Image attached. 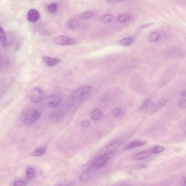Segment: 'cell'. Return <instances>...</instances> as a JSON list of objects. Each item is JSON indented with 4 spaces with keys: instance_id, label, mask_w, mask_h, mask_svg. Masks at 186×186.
I'll return each instance as SVG.
<instances>
[{
    "instance_id": "1",
    "label": "cell",
    "mask_w": 186,
    "mask_h": 186,
    "mask_svg": "<svg viewBox=\"0 0 186 186\" xmlns=\"http://www.w3.org/2000/svg\"><path fill=\"white\" fill-rule=\"evenodd\" d=\"M41 113L34 108H29L25 110L22 113L21 119L24 124L30 125L39 119Z\"/></svg>"
},
{
    "instance_id": "2",
    "label": "cell",
    "mask_w": 186,
    "mask_h": 186,
    "mask_svg": "<svg viewBox=\"0 0 186 186\" xmlns=\"http://www.w3.org/2000/svg\"><path fill=\"white\" fill-rule=\"evenodd\" d=\"M113 153L100 155L94 158L87 163L85 170L95 171L102 167L113 156Z\"/></svg>"
},
{
    "instance_id": "3",
    "label": "cell",
    "mask_w": 186,
    "mask_h": 186,
    "mask_svg": "<svg viewBox=\"0 0 186 186\" xmlns=\"http://www.w3.org/2000/svg\"><path fill=\"white\" fill-rule=\"evenodd\" d=\"M54 43L60 46H68L73 45L76 43L75 40L66 36L61 35L58 36L53 39Z\"/></svg>"
},
{
    "instance_id": "4",
    "label": "cell",
    "mask_w": 186,
    "mask_h": 186,
    "mask_svg": "<svg viewBox=\"0 0 186 186\" xmlns=\"http://www.w3.org/2000/svg\"><path fill=\"white\" fill-rule=\"evenodd\" d=\"M91 89V87L88 86L80 87L73 92L71 94V98L73 100L77 99L88 93Z\"/></svg>"
},
{
    "instance_id": "5",
    "label": "cell",
    "mask_w": 186,
    "mask_h": 186,
    "mask_svg": "<svg viewBox=\"0 0 186 186\" xmlns=\"http://www.w3.org/2000/svg\"><path fill=\"white\" fill-rule=\"evenodd\" d=\"M120 144L119 142H114L106 145L100 150L99 156L113 153L114 152L119 146Z\"/></svg>"
},
{
    "instance_id": "6",
    "label": "cell",
    "mask_w": 186,
    "mask_h": 186,
    "mask_svg": "<svg viewBox=\"0 0 186 186\" xmlns=\"http://www.w3.org/2000/svg\"><path fill=\"white\" fill-rule=\"evenodd\" d=\"M43 93L42 89L35 88L31 90L29 98L32 102L38 103L41 101L43 98Z\"/></svg>"
},
{
    "instance_id": "7",
    "label": "cell",
    "mask_w": 186,
    "mask_h": 186,
    "mask_svg": "<svg viewBox=\"0 0 186 186\" xmlns=\"http://www.w3.org/2000/svg\"><path fill=\"white\" fill-rule=\"evenodd\" d=\"M60 101V97L59 95L54 94L49 96L47 98V103L48 106L53 108L57 107L59 104Z\"/></svg>"
},
{
    "instance_id": "8",
    "label": "cell",
    "mask_w": 186,
    "mask_h": 186,
    "mask_svg": "<svg viewBox=\"0 0 186 186\" xmlns=\"http://www.w3.org/2000/svg\"><path fill=\"white\" fill-rule=\"evenodd\" d=\"M147 142L145 141L134 140L129 142L124 145L123 149L127 150L134 147L142 146L146 145Z\"/></svg>"
},
{
    "instance_id": "9",
    "label": "cell",
    "mask_w": 186,
    "mask_h": 186,
    "mask_svg": "<svg viewBox=\"0 0 186 186\" xmlns=\"http://www.w3.org/2000/svg\"><path fill=\"white\" fill-rule=\"evenodd\" d=\"M42 59L47 65L49 67H53L60 63L62 60L57 58L44 56Z\"/></svg>"
},
{
    "instance_id": "10",
    "label": "cell",
    "mask_w": 186,
    "mask_h": 186,
    "mask_svg": "<svg viewBox=\"0 0 186 186\" xmlns=\"http://www.w3.org/2000/svg\"><path fill=\"white\" fill-rule=\"evenodd\" d=\"M40 18V13L38 11L34 9L29 10L27 14V18L28 21L34 22L38 20Z\"/></svg>"
},
{
    "instance_id": "11",
    "label": "cell",
    "mask_w": 186,
    "mask_h": 186,
    "mask_svg": "<svg viewBox=\"0 0 186 186\" xmlns=\"http://www.w3.org/2000/svg\"><path fill=\"white\" fill-rule=\"evenodd\" d=\"M133 18V15L131 13H123L118 15L116 20L118 22L122 23L130 21Z\"/></svg>"
},
{
    "instance_id": "12",
    "label": "cell",
    "mask_w": 186,
    "mask_h": 186,
    "mask_svg": "<svg viewBox=\"0 0 186 186\" xmlns=\"http://www.w3.org/2000/svg\"><path fill=\"white\" fill-rule=\"evenodd\" d=\"M170 57H178L183 55V51L180 48H178L176 47L172 48H169L167 51Z\"/></svg>"
},
{
    "instance_id": "13",
    "label": "cell",
    "mask_w": 186,
    "mask_h": 186,
    "mask_svg": "<svg viewBox=\"0 0 186 186\" xmlns=\"http://www.w3.org/2000/svg\"><path fill=\"white\" fill-rule=\"evenodd\" d=\"M93 171L88 170H85V171L81 174L79 179L82 181H87L90 180L92 177Z\"/></svg>"
},
{
    "instance_id": "14",
    "label": "cell",
    "mask_w": 186,
    "mask_h": 186,
    "mask_svg": "<svg viewBox=\"0 0 186 186\" xmlns=\"http://www.w3.org/2000/svg\"><path fill=\"white\" fill-rule=\"evenodd\" d=\"M161 34L159 32L157 31H154L151 33L149 35L148 40L150 42L152 43L158 42L160 40Z\"/></svg>"
},
{
    "instance_id": "15",
    "label": "cell",
    "mask_w": 186,
    "mask_h": 186,
    "mask_svg": "<svg viewBox=\"0 0 186 186\" xmlns=\"http://www.w3.org/2000/svg\"><path fill=\"white\" fill-rule=\"evenodd\" d=\"M151 155V153L148 151H143L137 153L134 155L133 158L134 159L142 160L148 158Z\"/></svg>"
},
{
    "instance_id": "16",
    "label": "cell",
    "mask_w": 186,
    "mask_h": 186,
    "mask_svg": "<svg viewBox=\"0 0 186 186\" xmlns=\"http://www.w3.org/2000/svg\"><path fill=\"white\" fill-rule=\"evenodd\" d=\"M47 150L46 147H41L37 148L31 153L33 156L39 157L41 156L46 152Z\"/></svg>"
},
{
    "instance_id": "17",
    "label": "cell",
    "mask_w": 186,
    "mask_h": 186,
    "mask_svg": "<svg viewBox=\"0 0 186 186\" xmlns=\"http://www.w3.org/2000/svg\"><path fill=\"white\" fill-rule=\"evenodd\" d=\"M134 41V39L133 38H126L120 40L118 44L123 46H128L133 44Z\"/></svg>"
},
{
    "instance_id": "18",
    "label": "cell",
    "mask_w": 186,
    "mask_h": 186,
    "mask_svg": "<svg viewBox=\"0 0 186 186\" xmlns=\"http://www.w3.org/2000/svg\"><path fill=\"white\" fill-rule=\"evenodd\" d=\"M0 41L2 46L3 47L7 46V41L5 32L1 26L0 27Z\"/></svg>"
},
{
    "instance_id": "19",
    "label": "cell",
    "mask_w": 186,
    "mask_h": 186,
    "mask_svg": "<svg viewBox=\"0 0 186 186\" xmlns=\"http://www.w3.org/2000/svg\"><path fill=\"white\" fill-rule=\"evenodd\" d=\"M78 25V22L74 20H70L67 21L65 24L66 28L69 29H75L77 28Z\"/></svg>"
},
{
    "instance_id": "20",
    "label": "cell",
    "mask_w": 186,
    "mask_h": 186,
    "mask_svg": "<svg viewBox=\"0 0 186 186\" xmlns=\"http://www.w3.org/2000/svg\"><path fill=\"white\" fill-rule=\"evenodd\" d=\"M113 18V15L110 14H105L100 18V21L103 23H107L111 22Z\"/></svg>"
},
{
    "instance_id": "21",
    "label": "cell",
    "mask_w": 186,
    "mask_h": 186,
    "mask_svg": "<svg viewBox=\"0 0 186 186\" xmlns=\"http://www.w3.org/2000/svg\"><path fill=\"white\" fill-rule=\"evenodd\" d=\"M26 173L27 178L28 179L33 178L35 176V170L32 167H28L27 168Z\"/></svg>"
},
{
    "instance_id": "22",
    "label": "cell",
    "mask_w": 186,
    "mask_h": 186,
    "mask_svg": "<svg viewBox=\"0 0 186 186\" xmlns=\"http://www.w3.org/2000/svg\"><path fill=\"white\" fill-rule=\"evenodd\" d=\"M58 4L56 3H51L48 7V12L52 14H55L57 12Z\"/></svg>"
},
{
    "instance_id": "23",
    "label": "cell",
    "mask_w": 186,
    "mask_h": 186,
    "mask_svg": "<svg viewBox=\"0 0 186 186\" xmlns=\"http://www.w3.org/2000/svg\"><path fill=\"white\" fill-rule=\"evenodd\" d=\"M101 116V112L99 109L93 110L91 114V117L94 120H97L100 119Z\"/></svg>"
},
{
    "instance_id": "24",
    "label": "cell",
    "mask_w": 186,
    "mask_h": 186,
    "mask_svg": "<svg viewBox=\"0 0 186 186\" xmlns=\"http://www.w3.org/2000/svg\"><path fill=\"white\" fill-rule=\"evenodd\" d=\"M164 150V147L162 146H157L154 147L151 150L152 153L157 154L161 153Z\"/></svg>"
},
{
    "instance_id": "25",
    "label": "cell",
    "mask_w": 186,
    "mask_h": 186,
    "mask_svg": "<svg viewBox=\"0 0 186 186\" xmlns=\"http://www.w3.org/2000/svg\"><path fill=\"white\" fill-rule=\"evenodd\" d=\"M93 13L91 12H86L83 13L81 15L82 18L87 19L90 18L93 16Z\"/></svg>"
},
{
    "instance_id": "26",
    "label": "cell",
    "mask_w": 186,
    "mask_h": 186,
    "mask_svg": "<svg viewBox=\"0 0 186 186\" xmlns=\"http://www.w3.org/2000/svg\"><path fill=\"white\" fill-rule=\"evenodd\" d=\"M63 115V114L62 112H57L51 115V118L55 120H58L59 118H61Z\"/></svg>"
},
{
    "instance_id": "27",
    "label": "cell",
    "mask_w": 186,
    "mask_h": 186,
    "mask_svg": "<svg viewBox=\"0 0 186 186\" xmlns=\"http://www.w3.org/2000/svg\"><path fill=\"white\" fill-rule=\"evenodd\" d=\"M122 110L119 108H116L112 111V114L114 116H118L120 115Z\"/></svg>"
},
{
    "instance_id": "28",
    "label": "cell",
    "mask_w": 186,
    "mask_h": 186,
    "mask_svg": "<svg viewBox=\"0 0 186 186\" xmlns=\"http://www.w3.org/2000/svg\"><path fill=\"white\" fill-rule=\"evenodd\" d=\"M91 122L90 121L87 120H83L81 123V126L83 128H87L90 126Z\"/></svg>"
},
{
    "instance_id": "29",
    "label": "cell",
    "mask_w": 186,
    "mask_h": 186,
    "mask_svg": "<svg viewBox=\"0 0 186 186\" xmlns=\"http://www.w3.org/2000/svg\"><path fill=\"white\" fill-rule=\"evenodd\" d=\"M150 102V100L148 98L143 103L139 108V109L143 110L146 108L148 106Z\"/></svg>"
},
{
    "instance_id": "30",
    "label": "cell",
    "mask_w": 186,
    "mask_h": 186,
    "mask_svg": "<svg viewBox=\"0 0 186 186\" xmlns=\"http://www.w3.org/2000/svg\"><path fill=\"white\" fill-rule=\"evenodd\" d=\"M13 186H26V184L25 182L22 181H16L13 183Z\"/></svg>"
},
{
    "instance_id": "31",
    "label": "cell",
    "mask_w": 186,
    "mask_h": 186,
    "mask_svg": "<svg viewBox=\"0 0 186 186\" xmlns=\"http://www.w3.org/2000/svg\"><path fill=\"white\" fill-rule=\"evenodd\" d=\"M56 186H74V183L73 182H69L64 183H62Z\"/></svg>"
},
{
    "instance_id": "32",
    "label": "cell",
    "mask_w": 186,
    "mask_h": 186,
    "mask_svg": "<svg viewBox=\"0 0 186 186\" xmlns=\"http://www.w3.org/2000/svg\"><path fill=\"white\" fill-rule=\"evenodd\" d=\"M179 104L181 107L183 108H186V100H181Z\"/></svg>"
},
{
    "instance_id": "33",
    "label": "cell",
    "mask_w": 186,
    "mask_h": 186,
    "mask_svg": "<svg viewBox=\"0 0 186 186\" xmlns=\"http://www.w3.org/2000/svg\"><path fill=\"white\" fill-rule=\"evenodd\" d=\"M180 186H186V177L183 178L181 181Z\"/></svg>"
},
{
    "instance_id": "34",
    "label": "cell",
    "mask_w": 186,
    "mask_h": 186,
    "mask_svg": "<svg viewBox=\"0 0 186 186\" xmlns=\"http://www.w3.org/2000/svg\"><path fill=\"white\" fill-rule=\"evenodd\" d=\"M166 103V100L165 99H162L160 100L159 102L158 103L161 106H163Z\"/></svg>"
},
{
    "instance_id": "35",
    "label": "cell",
    "mask_w": 186,
    "mask_h": 186,
    "mask_svg": "<svg viewBox=\"0 0 186 186\" xmlns=\"http://www.w3.org/2000/svg\"><path fill=\"white\" fill-rule=\"evenodd\" d=\"M145 167V165H136L134 168L137 169H141L143 168H144Z\"/></svg>"
},
{
    "instance_id": "36",
    "label": "cell",
    "mask_w": 186,
    "mask_h": 186,
    "mask_svg": "<svg viewBox=\"0 0 186 186\" xmlns=\"http://www.w3.org/2000/svg\"><path fill=\"white\" fill-rule=\"evenodd\" d=\"M181 96L183 97H186V91H183L181 94Z\"/></svg>"
},
{
    "instance_id": "37",
    "label": "cell",
    "mask_w": 186,
    "mask_h": 186,
    "mask_svg": "<svg viewBox=\"0 0 186 186\" xmlns=\"http://www.w3.org/2000/svg\"></svg>"
}]
</instances>
